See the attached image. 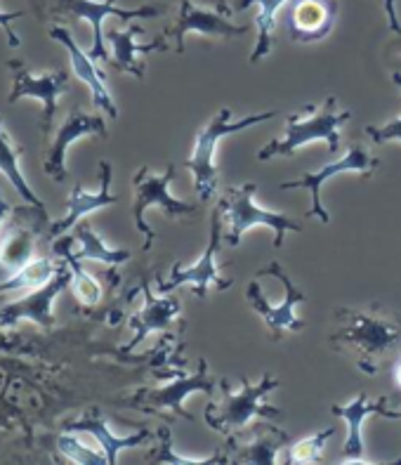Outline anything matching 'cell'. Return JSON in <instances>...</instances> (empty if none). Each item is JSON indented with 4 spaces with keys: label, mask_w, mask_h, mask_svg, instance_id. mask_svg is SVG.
I'll use <instances>...</instances> for the list:
<instances>
[{
    "label": "cell",
    "mask_w": 401,
    "mask_h": 465,
    "mask_svg": "<svg viewBox=\"0 0 401 465\" xmlns=\"http://www.w3.org/2000/svg\"><path fill=\"white\" fill-rule=\"evenodd\" d=\"M222 397L210 401L206 409V423L220 435H239L248 428L253 419H281L277 407L265 404V397L279 388L274 376H262L259 383H248V378H241V388L231 390L227 381H222Z\"/></svg>",
    "instance_id": "3957f363"
},
{
    "label": "cell",
    "mask_w": 401,
    "mask_h": 465,
    "mask_svg": "<svg viewBox=\"0 0 401 465\" xmlns=\"http://www.w3.org/2000/svg\"><path fill=\"white\" fill-rule=\"evenodd\" d=\"M385 15H387L389 29L395 31V34H401V22L399 15H396V0H385Z\"/></svg>",
    "instance_id": "d6a6232c"
},
{
    "label": "cell",
    "mask_w": 401,
    "mask_h": 465,
    "mask_svg": "<svg viewBox=\"0 0 401 465\" xmlns=\"http://www.w3.org/2000/svg\"><path fill=\"white\" fill-rule=\"evenodd\" d=\"M283 26L290 41L317 43L333 31L337 19V0H289Z\"/></svg>",
    "instance_id": "9a60e30c"
},
{
    "label": "cell",
    "mask_w": 401,
    "mask_h": 465,
    "mask_svg": "<svg viewBox=\"0 0 401 465\" xmlns=\"http://www.w3.org/2000/svg\"><path fill=\"white\" fill-rule=\"evenodd\" d=\"M385 401H387V397H383L380 401H371L366 395H359L345 407L333 404V416L347 423V440H345V447H342L340 463H368L364 459V435H361V428H364L368 416L380 413L385 419H401V411H385Z\"/></svg>",
    "instance_id": "ac0fdd59"
},
{
    "label": "cell",
    "mask_w": 401,
    "mask_h": 465,
    "mask_svg": "<svg viewBox=\"0 0 401 465\" xmlns=\"http://www.w3.org/2000/svg\"><path fill=\"white\" fill-rule=\"evenodd\" d=\"M289 0H236L234 10H246L248 5H259L258 17V43H255V50L250 54V62H259L262 57H267L271 50V41H274V29H277V15Z\"/></svg>",
    "instance_id": "484cf974"
},
{
    "label": "cell",
    "mask_w": 401,
    "mask_h": 465,
    "mask_svg": "<svg viewBox=\"0 0 401 465\" xmlns=\"http://www.w3.org/2000/svg\"><path fill=\"white\" fill-rule=\"evenodd\" d=\"M50 38H53V41H59L66 50H69L71 69H73V74L88 85L90 94H93V104L97 106V109H102V112L109 114L112 118H118L116 102H113L112 93L106 88L104 74L94 66V59L73 41V35H71L64 26H57V24L50 26Z\"/></svg>",
    "instance_id": "d6986e66"
},
{
    "label": "cell",
    "mask_w": 401,
    "mask_h": 465,
    "mask_svg": "<svg viewBox=\"0 0 401 465\" xmlns=\"http://www.w3.org/2000/svg\"><path fill=\"white\" fill-rule=\"evenodd\" d=\"M71 286V267L66 260H62L54 272V277L47 283L34 289L19 301H12L7 305L0 307V326L10 329L17 326L19 322H31L43 329L54 326V314H53V302L59 293H64Z\"/></svg>",
    "instance_id": "4fadbf2b"
},
{
    "label": "cell",
    "mask_w": 401,
    "mask_h": 465,
    "mask_svg": "<svg viewBox=\"0 0 401 465\" xmlns=\"http://www.w3.org/2000/svg\"><path fill=\"white\" fill-rule=\"evenodd\" d=\"M7 215H12V208L7 206L5 201H3V196H0V227H3V220H5Z\"/></svg>",
    "instance_id": "836d02e7"
},
{
    "label": "cell",
    "mask_w": 401,
    "mask_h": 465,
    "mask_svg": "<svg viewBox=\"0 0 401 465\" xmlns=\"http://www.w3.org/2000/svg\"><path fill=\"white\" fill-rule=\"evenodd\" d=\"M177 168L175 165H168L163 175H156V173L149 168V165H142L140 171L132 177V192H135V203H132V218H135V227L144 234V251L152 248V243L156 242V232L152 230L144 220V213L149 208H161L165 215L171 218H182V215H191L196 213L194 203H187V201H180L171 194V183L175 180Z\"/></svg>",
    "instance_id": "52a82bcc"
},
{
    "label": "cell",
    "mask_w": 401,
    "mask_h": 465,
    "mask_svg": "<svg viewBox=\"0 0 401 465\" xmlns=\"http://www.w3.org/2000/svg\"><path fill=\"white\" fill-rule=\"evenodd\" d=\"M180 301L175 295H153L149 283H144V302H142L140 312L132 314L130 319V329H132V341L125 345V352L135 350L142 341L152 333H165L171 331L172 324L180 319Z\"/></svg>",
    "instance_id": "ffe728a7"
},
{
    "label": "cell",
    "mask_w": 401,
    "mask_h": 465,
    "mask_svg": "<svg viewBox=\"0 0 401 465\" xmlns=\"http://www.w3.org/2000/svg\"><path fill=\"white\" fill-rule=\"evenodd\" d=\"M112 163L109 161H100V192L97 194H90L81 184H73L71 194L66 196V215L62 220H54L50 227H47V239L53 242L57 236L66 234L71 227H76L85 215L100 211V208L113 206L118 201V196L112 194Z\"/></svg>",
    "instance_id": "e0dca14e"
},
{
    "label": "cell",
    "mask_w": 401,
    "mask_h": 465,
    "mask_svg": "<svg viewBox=\"0 0 401 465\" xmlns=\"http://www.w3.org/2000/svg\"><path fill=\"white\" fill-rule=\"evenodd\" d=\"M255 192H258V184L253 183L224 189L222 199L218 203L224 227V242L230 246H239L241 236L253 227H269V230H274V246L281 248L286 232H302V224L290 220L283 213L259 208L253 199Z\"/></svg>",
    "instance_id": "277c9868"
},
{
    "label": "cell",
    "mask_w": 401,
    "mask_h": 465,
    "mask_svg": "<svg viewBox=\"0 0 401 465\" xmlns=\"http://www.w3.org/2000/svg\"><path fill=\"white\" fill-rule=\"evenodd\" d=\"M66 432H85V435L94 437V440H97V449L106 456L109 465L116 463L118 454H121L123 449L140 447V444H144L149 437H152L149 430H140L130 437H116L109 430V425L104 423V419H102L100 409H88V411H83L81 419L66 423Z\"/></svg>",
    "instance_id": "44dd1931"
},
{
    "label": "cell",
    "mask_w": 401,
    "mask_h": 465,
    "mask_svg": "<svg viewBox=\"0 0 401 465\" xmlns=\"http://www.w3.org/2000/svg\"><path fill=\"white\" fill-rule=\"evenodd\" d=\"M57 447H59V451L64 454V459L71 460V463H81V465L109 463L100 449H97V451H93V449H88L83 442H78L76 437H71V435L59 437Z\"/></svg>",
    "instance_id": "f546056e"
},
{
    "label": "cell",
    "mask_w": 401,
    "mask_h": 465,
    "mask_svg": "<svg viewBox=\"0 0 401 465\" xmlns=\"http://www.w3.org/2000/svg\"><path fill=\"white\" fill-rule=\"evenodd\" d=\"M7 69H10L12 85L7 102L24 100V97H34L41 100V133H50L54 125V116H57V100L69 90V71L57 69L47 71L43 76H34L31 69L24 64L22 59H7Z\"/></svg>",
    "instance_id": "9c48e42d"
},
{
    "label": "cell",
    "mask_w": 401,
    "mask_h": 465,
    "mask_svg": "<svg viewBox=\"0 0 401 465\" xmlns=\"http://www.w3.org/2000/svg\"><path fill=\"white\" fill-rule=\"evenodd\" d=\"M85 135H100L106 137V124L104 118L97 114H88L83 109H71L62 124L53 125L50 133H45V152H43V173L54 183H64L69 177V168H66V149L76 140Z\"/></svg>",
    "instance_id": "30bf717a"
},
{
    "label": "cell",
    "mask_w": 401,
    "mask_h": 465,
    "mask_svg": "<svg viewBox=\"0 0 401 465\" xmlns=\"http://www.w3.org/2000/svg\"><path fill=\"white\" fill-rule=\"evenodd\" d=\"M277 116V112H265V114H253V116L241 118V121H231V109H220L215 114L210 124H206L199 130V135L194 140V147L187 159V168L194 175V187L203 201L215 196L220 184L218 165H215V152H218L220 140L224 137L236 135L246 128H253L258 124H265L269 118Z\"/></svg>",
    "instance_id": "5b68a950"
},
{
    "label": "cell",
    "mask_w": 401,
    "mask_h": 465,
    "mask_svg": "<svg viewBox=\"0 0 401 465\" xmlns=\"http://www.w3.org/2000/svg\"><path fill=\"white\" fill-rule=\"evenodd\" d=\"M142 34L140 26L130 24L125 31L112 29L106 34V41L112 43V57H109V64L116 71H123V74H132L137 78H144V64L140 62L142 54L156 53V50H168V41L163 35H159L153 43L147 45H140L135 43V35Z\"/></svg>",
    "instance_id": "603a6c76"
},
{
    "label": "cell",
    "mask_w": 401,
    "mask_h": 465,
    "mask_svg": "<svg viewBox=\"0 0 401 465\" xmlns=\"http://www.w3.org/2000/svg\"><path fill=\"white\" fill-rule=\"evenodd\" d=\"M215 376L208 369L206 360H199V369L194 373L187 371H172V378L161 388L153 390H140L137 395L130 397L125 404L128 407H135L144 413H163L171 411L175 416L184 420H194L191 413L184 411V400L189 395H196V392H203V395H212L215 392Z\"/></svg>",
    "instance_id": "ba28073f"
},
{
    "label": "cell",
    "mask_w": 401,
    "mask_h": 465,
    "mask_svg": "<svg viewBox=\"0 0 401 465\" xmlns=\"http://www.w3.org/2000/svg\"><path fill=\"white\" fill-rule=\"evenodd\" d=\"M22 17H24V12H0V26H3V31H5L7 45L10 47L22 45L17 31L12 29V22H17V19H22Z\"/></svg>",
    "instance_id": "1f68e13d"
},
{
    "label": "cell",
    "mask_w": 401,
    "mask_h": 465,
    "mask_svg": "<svg viewBox=\"0 0 401 465\" xmlns=\"http://www.w3.org/2000/svg\"><path fill=\"white\" fill-rule=\"evenodd\" d=\"M342 338L352 342L354 348L361 352L359 366L368 376L376 373V366L371 360H376V354H385L392 348L401 345V329L387 319H377L371 314H357L352 329L342 333Z\"/></svg>",
    "instance_id": "2e32d148"
},
{
    "label": "cell",
    "mask_w": 401,
    "mask_h": 465,
    "mask_svg": "<svg viewBox=\"0 0 401 465\" xmlns=\"http://www.w3.org/2000/svg\"><path fill=\"white\" fill-rule=\"evenodd\" d=\"M22 153H24V149L17 147V144L10 140V135L5 133V125H3V121H0V173H3V175L10 180L12 187L17 189V194L22 196L26 203H31V206L45 211V203L41 201V196L34 194L31 184L26 183V177L22 175V168H19V159H22Z\"/></svg>",
    "instance_id": "cb8c5ba5"
},
{
    "label": "cell",
    "mask_w": 401,
    "mask_h": 465,
    "mask_svg": "<svg viewBox=\"0 0 401 465\" xmlns=\"http://www.w3.org/2000/svg\"><path fill=\"white\" fill-rule=\"evenodd\" d=\"M73 239L81 243V251L73 253V258H78L81 262L93 260V262H104V265H123V262H128L130 260V251L106 246L104 239L94 232V227L88 223V220H81V223L76 224Z\"/></svg>",
    "instance_id": "d4e9b609"
},
{
    "label": "cell",
    "mask_w": 401,
    "mask_h": 465,
    "mask_svg": "<svg viewBox=\"0 0 401 465\" xmlns=\"http://www.w3.org/2000/svg\"><path fill=\"white\" fill-rule=\"evenodd\" d=\"M26 220H17L12 224L5 236L0 239V270L5 274H15L22 270L31 260V251H34V239L43 232V227H50L47 223V213H41L31 220V224H24Z\"/></svg>",
    "instance_id": "7402d4cb"
},
{
    "label": "cell",
    "mask_w": 401,
    "mask_h": 465,
    "mask_svg": "<svg viewBox=\"0 0 401 465\" xmlns=\"http://www.w3.org/2000/svg\"><path fill=\"white\" fill-rule=\"evenodd\" d=\"M234 7L227 5V0H180L172 15L171 26L163 31L168 47L175 45V53H184V38L189 34L208 35V38H239L248 34V26H236L230 22Z\"/></svg>",
    "instance_id": "8992f818"
},
{
    "label": "cell",
    "mask_w": 401,
    "mask_h": 465,
    "mask_svg": "<svg viewBox=\"0 0 401 465\" xmlns=\"http://www.w3.org/2000/svg\"><path fill=\"white\" fill-rule=\"evenodd\" d=\"M222 239V218H220V208H215L210 215V239H208L206 251L187 270L180 262H175L171 270V277L165 279V282H159L161 293H171V291L180 289V286H191L199 298H206L210 286H215L220 291L230 289L231 279H222L218 265V253Z\"/></svg>",
    "instance_id": "8fae6325"
},
{
    "label": "cell",
    "mask_w": 401,
    "mask_h": 465,
    "mask_svg": "<svg viewBox=\"0 0 401 465\" xmlns=\"http://www.w3.org/2000/svg\"><path fill=\"white\" fill-rule=\"evenodd\" d=\"M395 381H396V385H401V361H399V364H396V371H395Z\"/></svg>",
    "instance_id": "e575fe53"
},
{
    "label": "cell",
    "mask_w": 401,
    "mask_h": 465,
    "mask_svg": "<svg viewBox=\"0 0 401 465\" xmlns=\"http://www.w3.org/2000/svg\"><path fill=\"white\" fill-rule=\"evenodd\" d=\"M57 267L59 262L54 265V262H50L47 258L29 260L22 270H17L15 274H10V277L0 282V293L17 289H38V286H43V283H47L54 277Z\"/></svg>",
    "instance_id": "83f0119b"
},
{
    "label": "cell",
    "mask_w": 401,
    "mask_h": 465,
    "mask_svg": "<svg viewBox=\"0 0 401 465\" xmlns=\"http://www.w3.org/2000/svg\"><path fill=\"white\" fill-rule=\"evenodd\" d=\"M259 274H269V277H277L279 282L283 283V289H286V295H283V301L279 305H274L271 301H267L265 291L259 286L258 282H250L248 283V291H246V298L250 302L255 312L259 317L265 319V324L269 326V331L274 333V338H281L283 333H290V331H302L305 329V319H300L295 314V307L305 302V293H302L298 286L293 283V279L281 270L279 262H271L267 270H262Z\"/></svg>",
    "instance_id": "7c38bea8"
},
{
    "label": "cell",
    "mask_w": 401,
    "mask_h": 465,
    "mask_svg": "<svg viewBox=\"0 0 401 465\" xmlns=\"http://www.w3.org/2000/svg\"><path fill=\"white\" fill-rule=\"evenodd\" d=\"M336 435V430H324V432H317L312 437H305L300 442H295L290 447V454H289V463L293 465H309V463H318L321 456H324V449L326 442H328L330 437Z\"/></svg>",
    "instance_id": "f1b7e54d"
},
{
    "label": "cell",
    "mask_w": 401,
    "mask_h": 465,
    "mask_svg": "<svg viewBox=\"0 0 401 465\" xmlns=\"http://www.w3.org/2000/svg\"><path fill=\"white\" fill-rule=\"evenodd\" d=\"M380 161L376 156L366 152L361 147H349V152L342 156V159L333 161V163L324 165L321 171L305 173L300 180H290V183H283L281 189H309L312 192V208L307 211V218H318L321 223H330V213L326 211L324 203H321V187H324L328 180L337 175H345V173H357V175H371L376 171Z\"/></svg>",
    "instance_id": "5bb4252c"
},
{
    "label": "cell",
    "mask_w": 401,
    "mask_h": 465,
    "mask_svg": "<svg viewBox=\"0 0 401 465\" xmlns=\"http://www.w3.org/2000/svg\"><path fill=\"white\" fill-rule=\"evenodd\" d=\"M31 10L35 12V17L41 22H88L93 26V45H90L88 54L93 59H102L109 62V53H106L104 31H102V22L106 17H118L121 22H132V19H147L159 17L161 7H137V10H125L118 7L116 0H29Z\"/></svg>",
    "instance_id": "7a4b0ae2"
},
{
    "label": "cell",
    "mask_w": 401,
    "mask_h": 465,
    "mask_svg": "<svg viewBox=\"0 0 401 465\" xmlns=\"http://www.w3.org/2000/svg\"><path fill=\"white\" fill-rule=\"evenodd\" d=\"M352 114L347 109H340L337 100L330 94L321 106H309V114H290L286 121V133L279 140H271L269 144L258 152L259 161H269L274 156H293L298 149L312 142H326L328 152L336 153L340 147V128L349 121Z\"/></svg>",
    "instance_id": "6da1fadb"
},
{
    "label": "cell",
    "mask_w": 401,
    "mask_h": 465,
    "mask_svg": "<svg viewBox=\"0 0 401 465\" xmlns=\"http://www.w3.org/2000/svg\"><path fill=\"white\" fill-rule=\"evenodd\" d=\"M286 442H289V435H283L277 428H258L253 442L236 449L239 456H234L231 460L234 463H277V454Z\"/></svg>",
    "instance_id": "4316f807"
},
{
    "label": "cell",
    "mask_w": 401,
    "mask_h": 465,
    "mask_svg": "<svg viewBox=\"0 0 401 465\" xmlns=\"http://www.w3.org/2000/svg\"><path fill=\"white\" fill-rule=\"evenodd\" d=\"M392 81H395L401 90L399 71L392 74ZM366 133H368V137H371L373 142H380V144H383V142H401V118H395V121H389V124L380 125V128H377V125H368Z\"/></svg>",
    "instance_id": "4dcf8cb0"
}]
</instances>
